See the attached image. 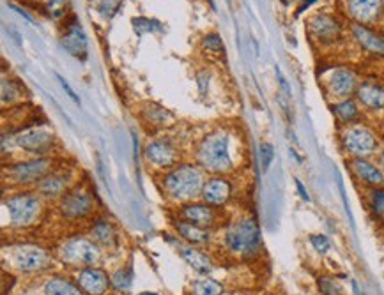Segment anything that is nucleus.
<instances>
[{
    "label": "nucleus",
    "mask_w": 384,
    "mask_h": 295,
    "mask_svg": "<svg viewBox=\"0 0 384 295\" xmlns=\"http://www.w3.org/2000/svg\"><path fill=\"white\" fill-rule=\"evenodd\" d=\"M222 285L213 280H200L193 283V295H222Z\"/></svg>",
    "instance_id": "28"
},
{
    "label": "nucleus",
    "mask_w": 384,
    "mask_h": 295,
    "mask_svg": "<svg viewBox=\"0 0 384 295\" xmlns=\"http://www.w3.org/2000/svg\"><path fill=\"white\" fill-rule=\"evenodd\" d=\"M182 217L191 224L197 226H209L214 220V214L211 207L200 204H190L186 207H182Z\"/></svg>",
    "instance_id": "20"
},
{
    "label": "nucleus",
    "mask_w": 384,
    "mask_h": 295,
    "mask_svg": "<svg viewBox=\"0 0 384 295\" xmlns=\"http://www.w3.org/2000/svg\"><path fill=\"white\" fill-rule=\"evenodd\" d=\"M198 163L211 172H225L230 168L229 136L225 133H213L204 138L198 147Z\"/></svg>",
    "instance_id": "1"
},
{
    "label": "nucleus",
    "mask_w": 384,
    "mask_h": 295,
    "mask_svg": "<svg viewBox=\"0 0 384 295\" xmlns=\"http://www.w3.org/2000/svg\"><path fill=\"white\" fill-rule=\"evenodd\" d=\"M52 170V161L48 159H34V161L16 163L9 168V175L12 181L21 182V184H28V182L41 181L46 175H50Z\"/></svg>",
    "instance_id": "6"
},
{
    "label": "nucleus",
    "mask_w": 384,
    "mask_h": 295,
    "mask_svg": "<svg viewBox=\"0 0 384 295\" xmlns=\"http://www.w3.org/2000/svg\"><path fill=\"white\" fill-rule=\"evenodd\" d=\"M333 111H335V115H337L338 120H342V123H354V120L360 117L358 107L354 105V101H351V99H345V101L335 105Z\"/></svg>",
    "instance_id": "26"
},
{
    "label": "nucleus",
    "mask_w": 384,
    "mask_h": 295,
    "mask_svg": "<svg viewBox=\"0 0 384 295\" xmlns=\"http://www.w3.org/2000/svg\"><path fill=\"white\" fill-rule=\"evenodd\" d=\"M353 32L363 50L376 53V55H384V39H381L370 28H367L365 25H354Z\"/></svg>",
    "instance_id": "19"
},
{
    "label": "nucleus",
    "mask_w": 384,
    "mask_h": 295,
    "mask_svg": "<svg viewBox=\"0 0 384 295\" xmlns=\"http://www.w3.org/2000/svg\"><path fill=\"white\" fill-rule=\"evenodd\" d=\"M358 99L363 102V107L370 110H383L384 108V87L376 83H363L358 89Z\"/></svg>",
    "instance_id": "18"
},
{
    "label": "nucleus",
    "mask_w": 384,
    "mask_h": 295,
    "mask_svg": "<svg viewBox=\"0 0 384 295\" xmlns=\"http://www.w3.org/2000/svg\"><path fill=\"white\" fill-rule=\"evenodd\" d=\"M342 143H344V149L356 158L370 156L377 149L376 136L367 127H351V129H347L344 133V138H342Z\"/></svg>",
    "instance_id": "4"
},
{
    "label": "nucleus",
    "mask_w": 384,
    "mask_h": 295,
    "mask_svg": "<svg viewBox=\"0 0 384 295\" xmlns=\"http://www.w3.org/2000/svg\"><path fill=\"white\" fill-rule=\"evenodd\" d=\"M179 255L184 258V262L191 265L197 272H202V274H207V272L213 269V264H211V260L207 258L204 253H200L198 249L190 248V246H177Z\"/></svg>",
    "instance_id": "22"
},
{
    "label": "nucleus",
    "mask_w": 384,
    "mask_h": 295,
    "mask_svg": "<svg viewBox=\"0 0 384 295\" xmlns=\"http://www.w3.org/2000/svg\"><path fill=\"white\" fill-rule=\"evenodd\" d=\"M379 165H381V168L384 170V149L381 150V154H379Z\"/></svg>",
    "instance_id": "41"
},
{
    "label": "nucleus",
    "mask_w": 384,
    "mask_h": 295,
    "mask_svg": "<svg viewBox=\"0 0 384 295\" xmlns=\"http://www.w3.org/2000/svg\"><path fill=\"white\" fill-rule=\"evenodd\" d=\"M53 143V134L41 129H30L16 136V145L30 152H43L48 150Z\"/></svg>",
    "instance_id": "11"
},
{
    "label": "nucleus",
    "mask_w": 384,
    "mask_h": 295,
    "mask_svg": "<svg viewBox=\"0 0 384 295\" xmlns=\"http://www.w3.org/2000/svg\"><path fill=\"white\" fill-rule=\"evenodd\" d=\"M296 186H297V189H299V195H302V198H303V200H306V202H308V200H310V197H308V193H306L305 186H303V184H302V182H299V181H296Z\"/></svg>",
    "instance_id": "40"
},
{
    "label": "nucleus",
    "mask_w": 384,
    "mask_h": 295,
    "mask_svg": "<svg viewBox=\"0 0 384 295\" xmlns=\"http://www.w3.org/2000/svg\"><path fill=\"white\" fill-rule=\"evenodd\" d=\"M66 188V179L62 175H46L44 179H41L40 184H37V189H40V193L44 195L48 198H55L59 197L60 193Z\"/></svg>",
    "instance_id": "24"
},
{
    "label": "nucleus",
    "mask_w": 384,
    "mask_h": 295,
    "mask_svg": "<svg viewBox=\"0 0 384 295\" xmlns=\"http://www.w3.org/2000/svg\"><path fill=\"white\" fill-rule=\"evenodd\" d=\"M261 244V232L254 220H241L234 223L227 232V246L234 253L241 255H252L259 249Z\"/></svg>",
    "instance_id": "3"
},
{
    "label": "nucleus",
    "mask_w": 384,
    "mask_h": 295,
    "mask_svg": "<svg viewBox=\"0 0 384 295\" xmlns=\"http://www.w3.org/2000/svg\"><path fill=\"white\" fill-rule=\"evenodd\" d=\"M319 290L324 295H340V287L331 278H326V276L319 280Z\"/></svg>",
    "instance_id": "33"
},
{
    "label": "nucleus",
    "mask_w": 384,
    "mask_h": 295,
    "mask_svg": "<svg viewBox=\"0 0 384 295\" xmlns=\"http://www.w3.org/2000/svg\"><path fill=\"white\" fill-rule=\"evenodd\" d=\"M62 258L68 264L91 265L99 258V251L91 240L87 239H73L62 248Z\"/></svg>",
    "instance_id": "7"
},
{
    "label": "nucleus",
    "mask_w": 384,
    "mask_h": 295,
    "mask_svg": "<svg viewBox=\"0 0 384 295\" xmlns=\"http://www.w3.org/2000/svg\"><path fill=\"white\" fill-rule=\"evenodd\" d=\"M353 170L358 177H360L363 182H367V184L381 186L384 182L383 172H381L376 165H372V163L367 161V159H363V158L354 159Z\"/></svg>",
    "instance_id": "21"
},
{
    "label": "nucleus",
    "mask_w": 384,
    "mask_h": 295,
    "mask_svg": "<svg viewBox=\"0 0 384 295\" xmlns=\"http://www.w3.org/2000/svg\"><path fill=\"white\" fill-rule=\"evenodd\" d=\"M66 9H68V0H50L48 2V11H50L52 16H55V18L62 16L66 12Z\"/></svg>",
    "instance_id": "35"
},
{
    "label": "nucleus",
    "mask_w": 384,
    "mask_h": 295,
    "mask_svg": "<svg viewBox=\"0 0 384 295\" xmlns=\"http://www.w3.org/2000/svg\"><path fill=\"white\" fill-rule=\"evenodd\" d=\"M313 2H315V0H305V4H303L302 11H303V9H306V8H308V6H310V4H313Z\"/></svg>",
    "instance_id": "42"
},
{
    "label": "nucleus",
    "mask_w": 384,
    "mask_h": 295,
    "mask_svg": "<svg viewBox=\"0 0 384 295\" xmlns=\"http://www.w3.org/2000/svg\"><path fill=\"white\" fill-rule=\"evenodd\" d=\"M37 2H44V0H37Z\"/></svg>",
    "instance_id": "44"
},
{
    "label": "nucleus",
    "mask_w": 384,
    "mask_h": 295,
    "mask_svg": "<svg viewBox=\"0 0 384 295\" xmlns=\"http://www.w3.org/2000/svg\"><path fill=\"white\" fill-rule=\"evenodd\" d=\"M139 295H158V294H155V292H142V294Z\"/></svg>",
    "instance_id": "43"
},
{
    "label": "nucleus",
    "mask_w": 384,
    "mask_h": 295,
    "mask_svg": "<svg viewBox=\"0 0 384 295\" xmlns=\"http://www.w3.org/2000/svg\"><path fill=\"white\" fill-rule=\"evenodd\" d=\"M133 28L139 36H146V34H152V32H162L163 27L159 21L149 20V18H135L133 20Z\"/></svg>",
    "instance_id": "29"
},
{
    "label": "nucleus",
    "mask_w": 384,
    "mask_h": 295,
    "mask_svg": "<svg viewBox=\"0 0 384 295\" xmlns=\"http://www.w3.org/2000/svg\"><path fill=\"white\" fill-rule=\"evenodd\" d=\"M78 285L82 292L89 295H103L108 288V278L101 269L87 267L78 276Z\"/></svg>",
    "instance_id": "10"
},
{
    "label": "nucleus",
    "mask_w": 384,
    "mask_h": 295,
    "mask_svg": "<svg viewBox=\"0 0 384 295\" xmlns=\"http://www.w3.org/2000/svg\"><path fill=\"white\" fill-rule=\"evenodd\" d=\"M44 292H46V295H83L82 290H78L75 285L66 280H60V278L48 281Z\"/></svg>",
    "instance_id": "25"
},
{
    "label": "nucleus",
    "mask_w": 384,
    "mask_h": 295,
    "mask_svg": "<svg viewBox=\"0 0 384 295\" xmlns=\"http://www.w3.org/2000/svg\"><path fill=\"white\" fill-rule=\"evenodd\" d=\"M204 200L211 205H223L230 197V184L222 177L211 179L202 188Z\"/></svg>",
    "instance_id": "15"
},
{
    "label": "nucleus",
    "mask_w": 384,
    "mask_h": 295,
    "mask_svg": "<svg viewBox=\"0 0 384 295\" xmlns=\"http://www.w3.org/2000/svg\"><path fill=\"white\" fill-rule=\"evenodd\" d=\"M112 283H114V287L117 288V290H128L131 285V271H126V269H123V271H117L114 274V280H112Z\"/></svg>",
    "instance_id": "32"
},
{
    "label": "nucleus",
    "mask_w": 384,
    "mask_h": 295,
    "mask_svg": "<svg viewBox=\"0 0 384 295\" xmlns=\"http://www.w3.org/2000/svg\"><path fill=\"white\" fill-rule=\"evenodd\" d=\"M15 262L21 271H37L48 264V255L36 246H25L16 251Z\"/></svg>",
    "instance_id": "13"
},
{
    "label": "nucleus",
    "mask_w": 384,
    "mask_h": 295,
    "mask_svg": "<svg viewBox=\"0 0 384 295\" xmlns=\"http://www.w3.org/2000/svg\"><path fill=\"white\" fill-rule=\"evenodd\" d=\"M273 156H274L273 145H270V143H264V145L261 147V161H262V168H264V170L270 168L271 161H273Z\"/></svg>",
    "instance_id": "36"
},
{
    "label": "nucleus",
    "mask_w": 384,
    "mask_h": 295,
    "mask_svg": "<svg viewBox=\"0 0 384 295\" xmlns=\"http://www.w3.org/2000/svg\"><path fill=\"white\" fill-rule=\"evenodd\" d=\"M175 230L179 232V235L184 237L186 240L193 242V244H202L209 239V233L202 229V226H197V224H191L188 221H177L175 223Z\"/></svg>",
    "instance_id": "23"
},
{
    "label": "nucleus",
    "mask_w": 384,
    "mask_h": 295,
    "mask_svg": "<svg viewBox=\"0 0 384 295\" xmlns=\"http://www.w3.org/2000/svg\"><path fill=\"white\" fill-rule=\"evenodd\" d=\"M64 48L75 57H85V51H87V37L83 34V30L80 28V25L73 24L71 27L66 30L62 37Z\"/></svg>",
    "instance_id": "17"
},
{
    "label": "nucleus",
    "mask_w": 384,
    "mask_h": 295,
    "mask_svg": "<svg viewBox=\"0 0 384 295\" xmlns=\"http://www.w3.org/2000/svg\"><path fill=\"white\" fill-rule=\"evenodd\" d=\"M163 184L172 197L186 200V198L197 197L198 191L202 189V173L195 166L182 165L174 172L166 173Z\"/></svg>",
    "instance_id": "2"
},
{
    "label": "nucleus",
    "mask_w": 384,
    "mask_h": 295,
    "mask_svg": "<svg viewBox=\"0 0 384 295\" xmlns=\"http://www.w3.org/2000/svg\"><path fill=\"white\" fill-rule=\"evenodd\" d=\"M310 242L315 248V251L319 253H328L329 249V240L326 235H312L310 237Z\"/></svg>",
    "instance_id": "37"
},
{
    "label": "nucleus",
    "mask_w": 384,
    "mask_h": 295,
    "mask_svg": "<svg viewBox=\"0 0 384 295\" xmlns=\"http://www.w3.org/2000/svg\"><path fill=\"white\" fill-rule=\"evenodd\" d=\"M91 198L85 193H82V191H71V193H68L62 198V204H60V211H62L64 216L69 217V220L83 217L91 211Z\"/></svg>",
    "instance_id": "9"
},
{
    "label": "nucleus",
    "mask_w": 384,
    "mask_h": 295,
    "mask_svg": "<svg viewBox=\"0 0 384 295\" xmlns=\"http://www.w3.org/2000/svg\"><path fill=\"white\" fill-rule=\"evenodd\" d=\"M92 235H94V239L99 240L101 244H112L115 233L110 224L105 223V221H99L94 229H92Z\"/></svg>",
    "instance_id": "30"
},
{
    "label": "nucleus",
    "mask_w": 384,
    "mask_h": 295,
    "mask_svg": "<svg viewBox=\"0 0 384 295\" xmlns=\"http://www.w3.org/2000/svg\"><path fill=\"white\" fill-rule=\"evenodd\" d=\"M372 205H374V209H376V213L379 214H384V191H374L372 193Z\"/></svg>",
    "instance_id": "38"
},
{
    "label": "nucleus",
    "mask_w": 384,
    "mask_h": 295,
    "mask_svg": "<svg viewBox=\"0 0 384 295\" xmlns=\"http://www.w3.org/2000/svg\"><path fill=\"white\" fill-rule=\"evenodd\" d=\"M6 205H8L11 220L16 226L30 224L32 221L36 220L37 214H40V200H37L34 195H16V197L9 198V200L6 202Z\"/></svg>",
    "instance_id": "5"
},
{
    "label": "nucleus",
    "mask_w": 384,
    "mask_h": 295,
    "mask_svg": "<svg viewBox=\"0 0 384 295\" xmlns=\"http://www.w3.org/2000/svg\"><path fill=\"white\" fill-rule=\"evenodd\" d=\"M121 4H123V0H92V6H94L96 11L103 18H107V20H110L112 16L119 11Z\"/></svg>",
    "instance_id": "27"
},
{
    "label": "nucleus",
    "mask_w": 384,
    "mask_h": 295,
    "mask_svg": "<svg viewBox=\"0 0 384 295\" xmlns=\"http://www.w3.org/2000/svg\"><path fill=\"white\" fill-rule=\"evenodd\" d=\"M57 80H59V82H60V85H62V89H64V91L68 92V96H69V98H71V99H73V101H75V102H80V98H78V96H76V94H75V92H73V89H71V87H69V85H68V83L64 82V78H60V76H59V75H57Z\"/></svg>",
    "instance_id": "39"
},
{
    "label": "nucleus",
    "mask_w": 384,
    "mask_h": 295,
    "mask_svg": "<svg viewBox=\"0 0 384 295\" xmlns=\"http://www.w3.org/2000/svg\"><path fill=\"white\" fill-rule=\"evenodd\" d=\"M349 15L358 25L376 24L384 11V0H349Z\"/></svg>",
    "instance_id": "8"
},
{
    "label": "nucleus",
    "mask_w": 384,
    "mask_h": 295,
    "mask_svg": "<svg viewBox=\"0 0 384 295\" xmlns=\"http://www.w3.org/2000/svg\"><path fill=\"white\" fill-rule=\"evenodd\" d=\"M202 44L207 51H213V53H222L223 51V43H222V39L216 36V34H211V36H207L206 39H204Z\"/></svg>",
    "instance_id": "34"
},
{
    "label": "nucleus",
    "mask_w": 384,
    "mask_h": 295,
    "mask_svg": "<svg viewBox=\"0 0 384 295\" xmlns=\"http://www.w3.org/2000/svg\"><path fill=\"white\" fill-rule=\"evenodd\" d=\"M147 118H149V123L165 124L166 118H172V115L166 110H163V108L151 105V107L147 108Z\"/></svg>",
    "instance_id": "31"
},
{
    "label": "nucleus",
    "mask_w": 384,
    "mask_h": 295,
    "mask_svg": "<svg viewBox=\"0 0 384 295\" xmlns=\"http://www.w3.org/2000/svg\"><path fill=\"white\" fill-rule=\"evenodd\" d=\"M146 156L156 166H172L177 163L179 158V154L174 149V145H171L165 140H156V142L149 143L146 149Z\"/></svg>",
    "instance_id": "12"
},
{
    "label": "nucleus",
    "mask_w": 384,
    "mask_h": 295,
    "mask_svg": "<svg viewBox=\"0 0 384 295\" xmlns=\"http://www.w3.org/2000/svg\"><path fill=\"white\" fill-rule=\"evenodd\" d=\"M310 30H312L313 36L319 41H335L338 36H340V25L337 24L335 18L328 15H319L315 16L310 24Z\"/></svg>",
    "instance_id": "14"
},
{
    "label": "nucleus",
    "mask_w": 384,
    "mask_h": 295,
    "mask_svg": "<svg viewBox=\"0 0 384 295\" xmlns=\"http://www.w3.org/2000/svg\"><path fill=\"white\" fill-rule=\"evenodd\" d=\"M356 89V78L347 69H337L329 78V91L338 98H347Z\"/></svg>",
    "instance_id": "16"
}]
</instances>
